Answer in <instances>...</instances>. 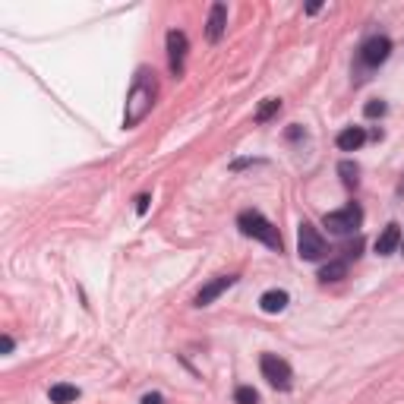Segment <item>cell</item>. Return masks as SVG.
<instances>
[{"label": "cell", "mask_w": 404, "mask_h": 404, "mask_svg": "<svg viewBox=\"0 0 404 404\" xmlns=\"http://www.w3.org/2000/svg\"><path fill=\"white\" fill-rule=\"evenodd\" d=\"M142 404H164V398L152 391V395H145V398H142Z\"/></svg>", "instance_id": "cell-21"}, {"label": "cell", "mask_w": 404, "mask_h": 404, "mask_svg": "<svg viewBox=\"0 0 404 404\" xmlns=\"http://www.w3.org/2000/svg\"><path fill=\"white\" fill-rule=\"evenodd\" d=\"M360 221H363V208L360 206H344V208H338V212H328L325 215V227L332 234H351V231H357L360 227Z\"/></svg>", "instance_id": "cell-5"}, {"label": "cell", "mask_w": 404, "mask_h": 404, "mask_svg": "<svg viewBox=\"0 0 404 404\" xmlns=\"http://www.w3.org/2000/svg\"><path fill=\"white\" fill-rule=\"evenodd\" d=\"M259 370H262V376L269 379V385H275V389H290L294 372H290L288 360H281L278 354H262V357H259Z\"/></svg>", "instance_id": "cell-4"}, {"label": "cell", "mask_w": 404, "mask_h": 404, "mask_svg": "<svg viewBox=\"0 0 404 404\" xmlns=\"http://www.w3.org/2000/svg\"><path fill=\"white\" fill-rule=\"evenodd\" d=\"M0 351H4V354L13 351V338H10V335H4V338H0Z\"/></svg>", "instance_id": "cell-20"}, {"label": "cell", "mask_w": 404, "mask_h": 404, "mask_svg": "<svg viewBox=\"0 0 404 404\" xmlns=\"http://www.w3.org/2000/svg\"><path fill=\"white\" fill-rule=\"evenodd\" d=\"M259 307H262V313H281L288 307V290H265L259 297Z\"/></svg>", "instance_id": "cell-12"}, {"label": "cell", "mask_w": 404, "mask_h": 404, "mask_svg": "<svg viewBox=\"0 0 404 404\" xmlns=\"http://www.w3.org/2000/svg\"><path fill=\"white\" fill-rule=\"evenodd\" d=\"M347 275V262L344 259H338V262H328V265H322V271H319V278L322 281H338V278H344Z\"/></svg>", "instance_id": "cell-14"}, {"label": "cell", "mask_w": 404, "mask_h": 404, "mask_svg": "<svg viewBox=\"0 0 404 404\" xmlns=\"http://www.w3.org/2000/svg\"><path fill=\"white\" fill-rule=\"evenodd\" d=\"M363 142H366L363 126H347V130L338 133V149L341 152H357Z\"/></svg>", "instance_id": "cell-11"}, {"label": "cell", "mask_w": 404, "mask_h": 404, "mask_svg": "<svg viewBox=\"0 0 404 404\" xmlns=\"http://www.w3.org/2000/svg\"><path fill=\"white\" fill-rule=\"evenodd\" d=\"M145 208H149V196H139V199H136V212L145 215Z\"/></svg>", "instance_id": "cell-19"}, {"label": "cell", "mask_w": 404, "mask_h": 404, "mask_svg": "<svg viewBox=\"0 0 404 404\" xmlns=\"http://www.w3.org/2000/svg\"><path fill=\"white\" fill-rule=\"evenodd\" d=\"M48 395L54 404H73L76 398H79V389H76V385H67V382H57V385H50Z\"/></svg>", "instance_id": "cell-13"}, {"label": "cell", "mask_w": 404, "mask_h": 404, "mask_svg": "<svg viewBox=\"0 0 404 404\" xmlns=\"http://www.w3.org/2000/svg\"><path fill=\"white\" fill-rule=\"evenodd\" d=\"M398 243H401V227H398V224H389L382 234H379L376 252H379V256H391V252L398 250Z\"/></svg>", "instance_id": "cell-10"}, {"label": "cell", "mask_w": 404, "mask_h": 404, "mask_svg": "<svg viewBox=\"0 0 404 404\" xmlns=\"http://www.w3.org/2000/svg\"><path fill=\"white\" fill-rule=\"evenodd\" d=\"M155 95H158V82L152 69H136V79H133V88L126 95V111H123V126L133 130L139 126L145 117H149L152 105H155Z\"/></svg>", "instance_id": "cell-1"}, {"label": "cell", "mask_w": 404, "mask_h": 404, "mask_svg": "<svg viewBox=\"0 0 404 404\" xmlns=\"http://www.w3.org/2000/svg\"><path fill=\"white\" fill-rule=\"evenodd\" d=\"M224 25H227V6L224 4H215L212 13H208V25H206V38L208 41H221V35H224Z\"/></svg>", "instance_id": "cell-9"}, {"label": "cell", "mask_w": 404, "mask_h": 404, "mask_svg": "<svg viewBox=\"0 0 404 404\" xmlns=\"http://www.w3.org/2000/svg\"><path fill=\"white\" fill-rule=\"evenodd\" d=\"M187 35L177 29L168 32V60H170V73L180 76L183 73V60H187Z\"/></svg>", "instance_id": "cell-6"}, {"label": "cell", "mask_w": 404, "mask_h": 404, "mask_svg": "<svg viewBox=\"0 0 404 404\" xmlns=\"http://www.w3.org/2000/svg\"><path fill=\"white\" fill-rule=\"evenodd\" d=\"M389 50H391L389 38L376 35V38H370V41H363V48H360V60H363L366 67H379V63L389 57Z\"/></svg>", "instance_id": "cell-7"}, {"label": "cell", "mask_w": 404, "mask_h": 404, "mask_svg": "<svg viewBox=\"0 0 404 404\" xmlns=\"http://www.w3.org/2000/svg\"><path fill=\"white\" fill-rule=\"evenodd\" d=\"M278 111H281V101H278V98H265V105L256 111V120H259V123H265V120H271Z\"/></svg>", "instance_id": "cell-15"}, {"label": "cell", "mask_w": 404, "mask_h": 404, "mask_svg": "<svg viewBox=\"0 0 404 404\" xmlns=\"http://www.w3.org/2000/svg\"><path fill=\"white\" fill-rule=\"evenodd\" d=\"M338 174H341V180H344L347 187H357V164L341 161V164H338Z\"/></svg>", "instance_id": "cell-17"}, {"label": "cell", "mask_w": 404, "mask_h": 404, "mask_svg": "<svg viewBox=\"0 0 404 404\" xmlns=\"http://www.w3.org/2000/svg\"><path fill=\"white\" fill-rule=\"evenodd\" d=\"M363 114H366V117H382V114H385V101H370V105L363 107Z\"/></svg>", "instance_id": "cell-18"}, {"label": "cell", "mask_w": 404, "mask_h": 404, "mask_svg": "<svg viewBox=\"0 0 404 404\" xmlns=\"http://www.w3.org/2000/svg\"><path fill=\"white\" fill-rule=\"evenodd\" d=\"M237 227L246 234V237H252V240H259V243H265L269 250L281 252V234H278V227L271 224L269 218H262L256 208H246V212H240L237 215Z\"/></svg>", "instance_id": "cell-2"}, {"label": "cell", "mask_w": 404, "mask_h": 404, "mask_svg": "<svg viewBox=\"0 0 404 404\" xmlns=\"http://www.w3.org/2000/svg\"><path fill=\"white\" fill-rule=\"evenodd\" d=\"M256 401H259V395L250 385H240V389L234 391V404H256Z\"/></svg>", "instance_id": "cell-16"}, {"label": "cell", "mask_w": 404, "mask_h": 404, "mask_svg": "<svg viewBox=\"0 0 404 404\" xmlns=\"http://www.w3.org/2000/svg\"><path fill=\"white\" fill-rule=\"evenodd\" d=\"M234 281H237V275H221V278H215V281H208L206 288L196 294V307H208V303H215L227 288H234Z\"/></svg>", "instance_id": "cell-8"}, {"label": "cell", "mask_w": 404, "mask_h": 404, "mask_svg": "<svg viewBox=\"0 0 404 404\" xmlns=\"http://www.w3.org/2000/svg\"><path fill=\"white\" fill-rule=\"evenodd\" d=\"M297 252H300V259H307V262H316V259H322L328 252L322 234L316 231L309 221H303L300 231H297Z\"/></svg>", "instance_id": "cell-3"}]
</instances>
